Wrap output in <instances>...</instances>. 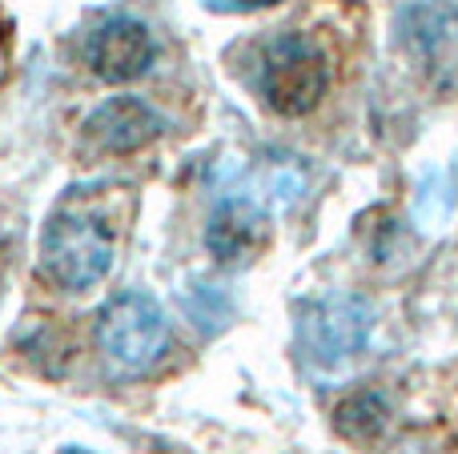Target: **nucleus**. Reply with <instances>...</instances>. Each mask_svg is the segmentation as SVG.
<instances>
[{"instance_id":"obj_2","label":"nucleus","mask_w":458,"mask_h":454,"mask_svg":"<svg viewBox=\"0 0 458 454\" xmlns=\"http://www.w3.org/2000/svg\"><path fill=\"white\" fill-rule=\"evenodd\" d=\"M97 346L117 370L145 374L169 350V318L149 294H117L97 314Z\"/></svg>"},{"instance_id":"obj_10","label":"nucleus","mask_w":458,"mask_h":454,"mask_svg":"<svg viewBox=\"0 0 458 454\" xmlns=\"http://www.w3.org/2000/svg\"><path fill=\"white\" fill-rule=\"evenodd\" d=\"M237 4H245V8H269V4H277V0H237Z\"/></svg>"},{"instance_id":"obj_9","label":"nucleus","mask_w":458,"mask_h":454,"mask_svg":"<svg viewBox=\"0 0 458 454\" xmlns=\"http://www.w3.org/2000/svg\"><path fill=\"white\" fill-rule=\"evenodd\" d=\"M382 423H386V407H382V399H374V394H358V399H350L346 407L338 410V426L350 439H374V434L382 431Z\"/></svg>"},{"instance_id":"obj_6","label":"nucleus","mask_w":458,"mask_h":454,"mask_svg":"<svg viewBox=\"0 0 458 454\" xmlns=\"http://www.w3.org/2000/svg\"><path fill=\"white\" fill-rule=\"evenodd\" d=\"M161 129H165L161 113L149 109V101L141 97H113L85 121V137L101 153H137L157 141Z\"/></svg>"},{"instance_id":"obj_4","label":"nucleus","mask_w":458,"mask_h":454,"mask_svg":"<svg viewBox=\"0 0 458 454\" xmlns=\"http://www.w3.org/2000/svg\"><path fill=\"white\" fill-rule=\"evenodd\" d=\"M403 45L438 93H458V13L446 0H419L406 8Z\"/></svg>"},{"instance_id":"obj_5","label":"nucleus","mask_w":458,"mask_h":454,"mask_svg":"<svg viewBox=\"0 0 458 454\" xmlns=\"http://www.w3.org/2000/svg\"><path fill=\"white\" fill-rule=\"evenodd\" d=\"M370 326H374V314L362 298L334 294L310 306L306 322H301V338H306L314 362L334 366V362L362 350L366 338H370Z\"/></svg>"},{"instance_id":"obj_1","label":"nucleus","mask_w":458,"mask_h":454,"mask_svg":"<svg viewBox=\"0 0 458 454\" xmlns=\"http://www.w3.org/2000/svg\"><path fill=\"white\" fill-rule=\"evenodd\" d=\"M117 185H89L72 189L61 206L48 214L40 233V270L53 286L81 294L105 282L117 257Z\"/></svg>"},{"instance_id":"obj_8","label":"nucleus","mask_w":458,"mask_h":454,"mask_svg":"<svg viewBox=\"0 0 458 454\" xmlns=\"http://www.w3.org/2000/svg\"><path fill=\"white\" fill-rule=\"evenodd\" d=\"M261 241H266V214L250 198H229L214 209L206 230V246L222 265L245 262Z\"/></svg>"},{"instance_id":"obj_3","label":"nucleus","mask_w":458,"mask_h":454,"mask_svg":"<svg viewBox=\"0 0 458 454\" xmlns=\"http://www.w3.org/2000/svg\"><path fill=\"white\" fill-rule=\"evenodd\" d=\"M330 88V64L322 48L306 37L290 32L266 45L258 64V93L277 117H301L310 113Z\"/></svg>"},{"instance_id":"obj_11","label":"nucleus","mask_w":458,"mask_h":454,"mask_svg":"<svg viewBox=\"0 0 458 454\" xmlns=\"http://www.w3.org/2000/svg\"><path fill=\"white\" fill-rule=\"evenodd\" d=\"M4 77H8V53H4V45H0V85H4Z\"/></svg>"},{"instance_id":"obj_7","label":"nucleus","mask_w":458,"mask_h":454,"mask_svg":"<svg viewBox=\"0 0 458 454\" xmlns=\"http://www.w3.org/2000/svg\"><path fill=\"white\" fill-rule=\"evenodd\" d=\"M89 64L101 80L109 85H121V80H137L141 72H149L153 64V37L141 21H129V16H117V21L101 24L89 40Z\"/></svg>"}]
</instances>
